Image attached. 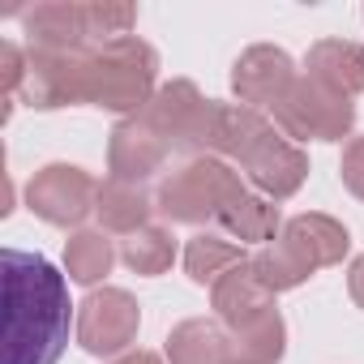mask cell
Masks as SVG:
<instances>
[{
  "mask_svg": "<svg viewBox=\"0 0 364 364\" xmlns=\"http://www.w3.org/2000/svg\"><path fill=\"white\" fill-rule=\"evenodd\" d=\"M338 176H343V189L351 198L364 202V137H351L343 146V159H338Z\"/></svg>",
  "mask_w": 364,
  "mask_h": 364,
  "instance_id": "4316f807",
  "label": "cell"
},
{
  "mask_svg": "<svg viewBox=\"0 0 364 364\" xmlns=\"http://www.w3.org/2000/svg\"><path fill=\"white\" fill-rule=\"evenodd\" d=\"M112 364H163V360H159L154 351H141V347H137V351H124V355L112 360Z\"/></svg>",
  "mask_w": 364,
  "mask_h": 364,
  "instance_id": "f1b7e54d",
  "label": "cell"
},
{
  "mask_svg": "<svg viewBox=\"0 0 364 364\" xmlns=\"http://www.w3.org/2000/svg\"><path fill=\"white\" fill-rule=\"evenodd\" d=\"M103 232H116V236H133L150 223L154 215V198L146 193V185H129V180H116L107 176L99 185V206H95Z\"/></svg>",
  "mask_w": 364,
  "mask_h": 364,
  "instance_id": "e0dca14e",
  "label": "cell"
},
{
  "mask_svg": "<svg viewBox=\"0 0 364 364\" xmlns=\"http://www.w3.org/2000/svg\"><path fill=\"white\" fill-rule=\"evenodd\" d=\"M304 77L321 82L343 99H355L364 95V48L351 39H317L304 52Z\"/></svg>",
  "mask_w": 364,
  "mask_h": 364,
  "instance_id": "9a60e30c",
  "label": "cell"
},
{
  "mask_svg": "<svg viewBox=\"0 0 364 364\" xmlns=\"http://www.w3.org/2000/svg\"><path fill=\"white\" fill-rule=\"evenodd\" d=\"M347 291H351V300L364 309V253L347 266Z\"/></svg>",
  "mask_w": 364,
  "mask_h": 364,
  "instance_id": "83f0119b",
  "label": "cell"
},
{
  "mask_svg": "<svg viewBox=\"0 0 364 364\" xmlns=\"http://www.w3.org/2000/svg\"><path fill=\"white\" fill-rule=\"evenodd\" d=\"M215 103L219 99H206L189 77H176V82H163L137 116L167 141V150H180L193 159V154H206Z\"/></svg>",
  "mask_w": 364,
  "mask_h": 364,
  "instance_id": "277c9868",
  "label": "cell"
},
{
  "mask_svg": "<svg viewBox=\"0 0 364 364\" xmlns=\"http://www.w3.org/2000/svg\"><path fill=\"white\" fill-rule=\"evenodd\" d=\"M22 35H26V48H39V52L95 48L86 31V0H39L22 14Z\"/></svg>",
  "mask_w": 364,
  "mask_h": 364,
  "instance_id": "8fae6325",
  "label": "cell"
},
{
  "mask_svg": "<svg viewBox=\"0 0 364 364\" xmlns=\"http://www.w3.org/2000/svg\"><path fill=\"white\" fill-rule=\"evenodd\" d=\"M219 228H223V236L236 240V245H270V240L283 236V215H279V206H274L270 198L245 189V193L219 215Z\"/></svg>",
  "mask_w": 364,
  "mask_h": 364,
  "instance_id": "d6986e66",
  "label": "cell"
},
{
  "mask_svg": "<svg viewBox=\"0 0 364 364\" xmlns=\"http://www.w3.org/2000/svg\"><path fill=\"white\" fill-rule=\"evenodd\" d=\"M120 262L133 274H141V279H154V274L171 270V262H176V236H171V228L146 223L141 232L124 236L120 240Z\"/></svg>",
  "mask_w": 364,
  "mask_h": 364,
  "instance_id": "603a6c76",
  "label": "cell"
},
{
  "mask_svg": "<svg viewBox=\"0 0 364 364\" xmlns=\"http://www.w3.org/2000/svg\"><path fill=\"white\" fill-rule=\"evenodd\" d=\"M210 309H215V321H223V330H236L262 313L274 309V291L253 274L249 257L240 266H232L215 287H210Z\"/></svg>",
  "mask_w": 364,
  "mask_h": 364,
  "instance_id": "4fadbf2b",
  "label": "cell"
},
{
  "mask_svg": "<svg viewBox=\"0 0 364 364\" xmlns=\"http://www.w3.org/2000/svg\"><path fill=\"white\" fill-rule=\"evenodd\" d=\"M270 133H274V124H270L262 112H253V107H245V103H215L206 154H215V159L240 167V163L253 154V146H257L262 137H270Z\"/></svg>",
  "mask_w": 364,
  "mask_h": 364,
  "instance_id": "5bb4252c",
  "label": "cell"
},
{
  "mask_svg": "<svg viewBox=\"0 0 364 364\" xmlns=\"http://www.w3.org/2000/svg\"><path fill=\"white\" fill-rule=\"evenodd\" d=\"M245 253L236 240H228L223 232H198L189 245H185V274L198 283V287H215L232 266H240Z\"/></svg>",
  "mask_w": 364,
  "mask_h": 364,
  "instance_id": "7402d4cb",
  "label": "cell"
},
{
  "mask_svg": "<svg viewBox=\"0 0 364 364\" xmlns=\"http://www.w3.org/2000/svg\"><path fill=\"white\" fill-rule=\"evenodd\" d=\"M0 82H5V103L14 112V103L22 99V86H26V48L18 43H0ZM5 112V116H9Z\"/></svg>",
  "mask_w": 364,
  "mask_h": 364,
  "instance_id": "484cf974",
  "label": "cell"
},
{
  "mask_svg": "<svg viewBox=\"0 0 364 364\" xmlns=\"http://www.w3.org/2000/svg\"><path fill=\"white\" fill-rule=\"evenodd\" d=\"M274 124L291 141H343V137L351 141L355 103L300 73L296 86H291V95L274 107Z\"/></svg>",
  "mask_w": 364,
  "mask_h": 364,
  "instance_id": "5b68a950",
  "label": "cell"
},
{
  "mask_svg": "<svg viewBox=\"0 0 364 364\" xmlns=\"http://www.w3.org/2000/svg\"><path fill=\"white\" fill-rule=\"evenodd\" d=\"M283 240L313 266V270H321V266H338L343 257H347V249H351V236H347V228L338 223V219H330V215H296V219H287L283 223Z\"/></svg>",
  "mask_w": 364,
  "mask_h": 364,
  "instance_id": "2e32d148",
  "label": "cell"
},
{
  "mask_svg": "<svg viewBox=\"0 0 364 364\" xmlns=\"http://www.w3.org/2000/svg\"><path fill=\"white\" fill-rule=\"evenodd\" d=\"M159 90V52L129 35L116 43H103L90 52V86H86V103L116 112V116H137Z\"/></svg>",
  "mask_w": 364,
  "mask_h": 364,
  "instance_id": "3957f363",
  "label": "cell"
},
{
  "mask_svg": "<svg viewBox=\"0 0 364 364\" xmlns=\"http://www.w3.org/2000/svg\"><path fill=\"white\" fill-rule=\"evenodd\" d=\"M133 26H137V9L133 5H116V0H86V31H90L95 48L129 39Z\"/></svg>",
  "mask_w": 364,
  "mask_h": 364,
  "instance_id": "d4e9b609",
  "label": "cell"
},
{
  "mask_svg": "<svg viewBox=\"0 0 364 364\" xmlns=\"http://www.w3.org/2000/svg\"><path fill=\"white\" fill-rule=\"evenodd\" d=\"M0 279H5V309H0L5 364H56L69 343V326H77L65 274L39 253L5 249Z\"/></svg>",
  "mask_w": 364,
  "mask_h": 364,
  "instance_id": "6da1fadb",
  "label": "cell"
},
{
  "mask_svg": "<svg viewBox=\"0 0 364 364\" xmlns=\"http://www.w3.org/2000/svg\"><path fill=\"white\" fill-rule=\"evenodd\" d=\"M116 245L107 240V232L103 228H77L69 240H65V274L77 283V287H99L107 274H112V266H116Z\"/></svg>",
  "mask_w": 364,
  "mask_h": 364,
  "instance_id": "44dd1931",
  "label": "cell"
},
{
  "mask_svg": "<svg viewBox=\"0 0 364 364\" xmlns=\"http://www.w3.org/2000/svg\"><path fill=\"white\" fill-rule=\"evenodd\" d=\"M141 330V309L124 287H95L77 304V343L86 355L120 360Z\"/></svg>",
  "mask_w": 364,
  "mask_h": 364,
  "instance_id": "8992f818",
  "label": "cell"
},
{
  "mask_svg": "<svg viewBox=\"0 0 364 364\" xmlns=\"http://www.w3.org/2000/svg\"><path fill=\"white\" fill-rule=\"evenodd\" d=\"M26 206L52 228H77L99 206V180L77 163H48L31 176Z\"/></svg>",
  "mask_w": 364,
  "mask_h": 364,
  "instance_id": "52a82bcc",
  "label": "cell"
},
{
  "mask_svg": "<svg viewBox=\"0 0 364 364\" xmlns=\"http://www.w3.org/2000/svg\"><path fill=\"white\" fill-rule=\"evenodd\" d=\"M296 65H291V56L283 52V48H274V43H253V48H245L240 52V60L232 65V95L245 103V107H253V112H274L287 95H291V86H296Z\"/></svg>",
  "mask_w": 364,
  "mask_h": 364,
  "instance_id": "9c48e42d",
  "label": "cell"
},
{
  "mask_svg": "<svg viewBox=\"0 0 364 364\" xmlns=\"http://www.w3.org/2000/svg\"><path fill=\"white\" fill-rule=\"evenodd\" d=\"M228 351H232V364H279L283 351H287V321L279 309L228 330Z\"/></svg>",
  "mask_w": 364,
  "mask_h": 364,
  "instance_id": "ffe728a7",
  "label": "cell"
},
{
  "mask_svg": "<svg viewBox=\"0 0 364 364\" xmlns=\"http://www.w3.org/2000/svg\"><path fill=\"white\" fill-rule=\"evenodd\" d=\"M249 266H253V274L279 296V291H291V287H300V283H309L313 279V266L279 236V240H270V245H262L253 257H249Z\"/></svg>",
  "mask_w": 364,
  "mask_h": 364,
  "instance_id": "cb8c5ba5",
  "label": "cell"
},
{
  "mask_svg": "<svg viewBox=\"0 0 364 364\" xmlns=\"http://www.w3.org/2000/svg\"><path fill=\"white\" fill-rule=\"evenodd\" d=\"M240 193H245V180L232 163H223L215 154H193L163 176V185L154 193V210L167 223L202 228V223H219V215Z\"/></svg>",
  "mask_w": 364,
  "mask_h": 364,
  "instance_id": "7a4b0ae2",
  "label": "cell"
},
{
  "mask_svg": "<svg viewBox=\"0 0 364 364\" xmlns=\"http://www.w3.org/2000/svg\"><path fill=\"white\" fill-rule=\"evenodd\" d=\"M240 171L253 185V193H262L270 202H287V198H296L304 189V180H309V154L291 137H283L274 129L270 137H262L253 146V154L240 163Z\"/></svg>",
  "mask_w": 364,
  "mask_h": 364,
  "instance_id": "30bf717a",
  "label": "cell"
},
{
  "mask_svg": "<svg viewBox=\"0 0 364 364\" xmlns=\"http://www.w3.org/2000/svg\"><path fill=\"white\" fill-rule=\"evenodd\" d=\"M167 364H232L228 330L210 317H189L167 334Z\"/></svg>",
  "mask_w": 364,
  "mask_h": 364,
  "instance_id": "ac0fdd59",
  "label": "cell"
},
{
  "mask_svg": "<svg viewBox=\"0 0 364 364\" xmlns=\"http://www.w3.org/2000/svg\"><path fill=\"white\" fill-rule=\"evenodd\" d=\"M90 52H39L26 48V86H22V103L35 112H56V107H73L86 103V86H90Z\"/></svg>",
  "mask_w": 364,
  "mask_h": 364,
  "instance_id": "ba28073f",
  "label": "cell"
},
{
  "mask_svg": "<svg viewBox=\"0 0 364 364\" xmlns=\"http://www.w3.org/2000/svg\"><path fill=\"white\" fill-rule=\"evenodd\" d=\"M167 141L141 120V116H129L112 129V141H107V167L116 180H129V185H146L154 171H163L167 163Z\"/></svg>",
  "mask_w": 364,
  "mask_h": 364,
  "instance_id": "7c38bea8",
  "label": "cell"
}]
</instances>
